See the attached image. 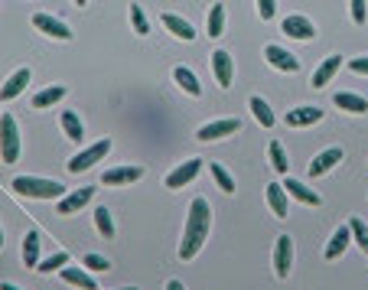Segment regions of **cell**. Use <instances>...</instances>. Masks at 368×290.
<instances>
[{
	"instance_id": "cell-1",
	"label": "cell",
	"mask_w": 368,
	"mask_h": 290,
	"mask_svg": "<svg viewBox=\"0 0 368 290\" xmlns=\"http://www.w3.org/2000/svg\"><path fill=\"white\" fill-rule=\"evenodd\" d=\"M208 228H212V209H208L206 199H192L189 216H186V232H183V244H180L183 261H189V258L199 254V248H202L208 238Z\"/></svg>"
},
{
	"instance_id": "cell-2",
	"label": "cell",
	"mask_w": 368,
	"mask_h": 290,
	"mask_svg": "<svg viewBox=\"0 0 368 290\" xmlns=\"http://www.w3.org/2000/svg\"><path fill=\"white\" fill-rule=\"evenodd\" d=\"M13 193L29 199H62L66 186L59 179H39V177H17L13 179Z\"/></svg>"
},
{
	"instance_id": "cell-3",
	"label": "cell",
	"mask_w": 368,
	"mask_h": 290,
	"mask_svg": "<svg viewBox=\"0 0 368 290\" xmlns=\"http://www.w3.org/2000/svg\"><path fill=\"white\" fill-rule=\"evenodd\" d=\"M0 157H3V163L20 160V127L13 114H0Z\"/></svg>"
},
{
	"instance_id": "cell-4",
	"label": "cell",
	"mask_w": 368,
	"mask_h": 290,
	"mask_svg": "<svg viewBox=\"0 0 368 290\" xmlns=\"http://www.w3.org/2000/svg\"><path fill=\"white\" fill-rule=\"evenodd\" d=\"M108 150H111V141H98V144H92V147H85L82 153H76V157L69 160V173H82V170L94 167Z\"/></svg>"
},
{
	"instance_id": "cell-5",
	"label": "cell",
	"mask_w": 368,
	"mask_h": 290,
	"mask_svg": "<svg viewBox=\"0 0 368 290\" xmlns=\"http://www.w3.org/2000/svg\"><path fill=\"white\" fill-rule=\"evenodd\" d=\"M290 264H293V242H290V235H281L274 244V271L281 281L290 277Z\"/></svg>"
},
{
	"instance_id": "cell-6",
	"label": "cell",
	"mask_w": 368,
	"mask_h": 290,
	"mask_svg": "<svg viewBox=\"0 0 368 290\" xmlns=\"http://www.w3.org/2000/svg\"><path fill=\"white\" fill-rule=\"evenodd\" d=\"M238 131V121L235 118H225V121H212V124H206V127H199V141L202 144H208V141H222V137H232V134Z\"/></svg>"
},
{
	"instance_id": "cell-7",
	"label": "cell",
	"mask_w": 368,
	"mask_h": 290,
	"mask_svg": "<svg viewBox=\"0 0 368 290\" xmlns=\"http://www.w3.org/2000/svg\"><path fill=\"white\" fill-rule=\"evenodd\" d=\"M143 177V167H114L101 173L104 186H127V183H137Z\"/></svg>"
},
{
	"instance_id": "cell-8",
	"label": "cell",
	"mask_w": 368,
	"mask_h": 290,
	"mask_svg": "<svg viewBox=\"0 0 368 290\" xmlns=\"http://www.w3.org/2000/svg\"><path fill=\"white\" fill-rule=\"evenodd\" d=\"M92 196H94V186L76 189V193H69V196L59 199V212H62V216H76L78 209H85L88 202H92Z\"/></svg>"
},
{
	"instance_id": "cell-9",
	"label": "cell",
	"mask_w": 368,
	"mask_h": 290,
	"mask_svg": "<svg viewBox=\"0 0 368 290\" xmlns=\"http://www.w3.org/2000/svg\"><path fill=\"white\" fill-rule=\"evenodd\" d=\"M33 27L43 29V33H46V36H52V39H62V43H66V39H72V29H69L62 20L49 17V13H36V17H33Z\"/></svg>"
},
{
	"instance_id": "cell-10",
	"label": "cell",
	"mask_w": 368,
	"mask_h": 290,
	"mask_svg": "<svg viewBox=\"0 0 368 290\" xmlns=\"http://www.w3.org/2000/svg\"><path fill=\"white\" fill-rule=\"evenodd\" d=\"M199 170H202V160H196V157L186 160L183 167H176L170 177H167V186H170V189H183L186 183H192V179L199 177Z\"/></svg>"
},
{
	"instance_id": "cell-11",
	"label": "cell",
	"mask_w": 368,
	"mask_h": 290,
	"mask_svg": "<svg viewBox=\"0 0 368 290\" xmlns=\"http://www.w3.org/2000/svg\"><path fill=\"white\" fill-rule=\"evenodd\" d=\"M323 121V111L316 104H300L287 111V127H310V124H320Z\"/></svg>"
},
{
	"instance_id": "cell-12",
	"label": "cell",
	"mask_w": 368,
	"mask_h": 290,
	"mask_svg": "<svg viewBox=\"0 0 368 290\" xmlns=\"http://www.w3.org/2000/svg\"><path fill=\"white\" fill-rule=\"evenodd\" d=\"M264 59H267V62H271L274 69H281V72H290V75L300 69L297 56H293V53H287L283 46H267V49H264Z\"/></svg>"
},
{
	"instance_id": "cell-13",
	"label": "cell",
	"mask_w": 368,
	"mask_h": 290,
	"mask_svg": "<svg viewBox=\"0 0 368 290\" xmlns=\"http://www.w3.org/2000/svg\"><path fill=\"white\" fill-rule=\"evenodd\" d=\"M27 85H29V69H17V72L3 82V88H0V102H13L17 95H23Z\"/></svg>"
},
{
	"instance_id": "cell-14",
	"label": "cell",
	"mask_w": 368,
	"mask_h": 290,
	"mask_svg": "<svg viewBox=\"0 0 368 290\" xmlns=\"http://www.w3.org/2000/svg\"><path fill=\"white\" fill-rule=\"evenodd\" d=\"M283 193H290L297 202H303V206H320L323 199H320V193H313V189H306L300 183V179H293V177H287L283 179Z\"/></svg>"
},
{
	"instance_id": "cell-15",
	"label": "cell",
	"mask_w": 368,
	"mask_h": 290,
	"mask_svg": "<svg viewBox=\"0 0 368 290\" xmlns=\"http://www.w3.org/2000/svg\"><path fill=\"white\" fill-rule=\"evenodd\" d=\"M342 160V150L339 147H330V150H323L320 157H313L310 160V177H323V173H330L336 163Z\"/></svg>"
},
{
	"instance_id": "cell-16",
	"label": "cell",
	"mask_w": 368,
	"mask_h": 290,
	"mask_svg": "<svg viewBox=\"0 0 368 290\" xmlns=\"http://www.w3.org/2000/svg\"><path fill=\"white\" fill-rule=\"evenodd\" d=\"M283 33L293 39H313L316 36V27L306 17H287L283 20Z\"/></svg>"
},
{
	"instance_id": "cell-17",
	"label": "cell",
	"mask_w": 368,
	"mask_h": 290,
	"mask_svg": "<svg viewBox=\"0 0 368 290\" xmlns=\"http://www.w3.org/2000/svg\"><path fill=\"white\" fill-rule=\"evenodd\" d=\"M349 242H352V228L349 225H339L336 232H332V238H330V244H326V258L330 261H336L346 248H349Z\"/></svg>"
},
{
	"instance_id": "cell-18",
	"label": "cell",
	"mask_w": 368,
	"mask_h": 290,
	"mask_svg": "<svg viewBox=\"0 0 368 290\" xmlns=\"http://www.w3.org/2000/svg\"><path fill=\"white\" fill-rule=\"evenodd\" d=\"M342 69V56H330V59H323L320 62V69H316V72H313V88H323V85H330V78L336 72H339Z\"/></svg>"
},
{
	"instance_id": "cell-19",
	"label": "cell",
	"mask_w": 368,
	"mask_h": 290,
	"mask_svg": "<svg viewBox=\"0 0 368 290\" xmlns=\"http://www.w3.org/2000/svg\"><path fill=\"white\" fill-rule=\"evenodd\" d=\"M212 69H215V82L222 85V88H228V85H232V56H228L225 49L212 53Z\"/></svg>"
},
{
	"instance_id": "cell-20",
	"label": "cell",
	"mask_w": 368,
	"mask_h": 290,
	"mask_svg": "<svg viewBox=\"0 0 368 290\" xmlns=\"http://www.w3.org/2000/svg\"><path fill=\"white\" fill-rule=\"evenodd\" d=\"M163 27L170 29L173 36H180V39H196V29H192V23L183 17H176V13H163Z\"/></svg>"
},
{
	"instance_id": "cell-21",
	"label": "cell",
	"mask_w": 368,
	"mask_h": 290,
	"mask_svg": "<svg viewBox=\"0 0 368 290\" xmlns=\"http://www.w3.org/2000/svg\"><path fill=\"white\" fill-rule=\"evenodd\" d=\"M332 102H336V108L352 111V114H365L368 111L365 98H362V95H352V92H336V95H332Z\"/></svg>"
},
{
	"instance_id": "cell-22",
	"label": "cell",
	"mask_w": 368,
	"mask_h": 290,
	"mask_svg": "<svg viewBox=\"0 0 368 290\" xmlns=\"http://www.w3.org/2000/svg\"><path fill=\"white\" fill-rule=\"evenodd\" d=\"M62 281L66 284H76V287H82V290H98V284H94V277L88 271H82V268H62Z\"/></svg>"
},
{
	"instance_id": "cell-23",
	"label": "cell",
	"mask_w": 368,
	"mask_h": 290,
	"mask_svg": "<svg viewBox=\"0 0 368 290\" xmlns=\"http://www.w3.org/2000/svg\"><path fill=\"white\" fill-rule=\"evenodd\" d=\"M267 206L274 212L277 219H287V193H283L281 183H271L267 186Z\"/></svg>"
},
{
	"instance_id": "cell-24",
	"label": "cell",
	"mask_w": 368,
	"mask_h": 290,
	"mask_svg": "<svg viewBox=\"0 0 368 290\" xmlns=\"http://www.w3.org/2000/svg\"><path fill=\"white\" fill-rule=\"evenodd\" d=\"M173 78H176V85H180L186 95H192V98H199L202 95V88H199V78L192 72H189L186 66H180V69H173Z\"/></svg>"
},
{
	"instance_id": "cell-25",
	"label": "cell",
	"mask_w": 368,
	"mask_h": 290,
	"mask_svg": "<svg viewBox=\"0 0 368 290\" xmlns=\"http://www.w3.org/2000/svg\"><path fill=\"white\" fill-rule=\"evenodd\" d=\"M62 98H66V88H62V85H49V88L33 95V108H49V104L62 102Z\"/></svg>"
},
{
	"instance_id": "cell-26",
	"label": "cell",
	"mask_w": 368,
	"mask_h": 290,
	"mask_svg": "<svg viewBox=\"0 0 368 290\" xmlns=\"http://www.w3.org/2000/svg\"><path fill=\"white\" fill-rule=\"evenodd\" d=\"M23 264L27 268H39V235L36 232H27V238H23Z\"/></svg>"
},
{
	"instance_id": "cell-27",
	"label": "cell",
	"mask_w": 368,
	"mask_h": 290,
	"mask_svg": "<svg viewBox=\"0 0 368 290\" xmlns=\"http://www.w3.org/2000/svg\"><path fill=\"white\" fill-rule=\"evenodd\" d=\"M251 114H255L257 118V124H261V127H274V111H271V104L264 102V98H251Z\"/></svg>"
},
{
	"instance_id": "cell-28",
	"label": "cell",
	"mask_w": 368,
	"mask_h": 290,
	"mask_svg": "<svg viewBox=\"0 0 368 290\" xmlns=\"http://www.w3.org/2000/svg\"><path fill=\"white\" fill-rule=\"evenodd\" d=\"M94 225H98V235H101V238H114V219H111V212H108V206L94 209Z\"/></svg>"
},
{
	"instance_id": "cell-29",
	"label": "cell",
	"mask_w": 368,
	"mask_h": 290,
	"mask_svg": "<svg viewBox=\"0 0 368 290\" xmlns=\"http://www.w3.org/2000/svg\"><path fill=\"white\" fill-rule=\"evenodd\" d=\"M62 131H66L69 141H82V121H78L76 111H62Z\"/></svg>"
},
{
	"instance_id": "cell-30",
	"label": "cell",
	"mask_w": 368,
	"mask_h": 290,
	"mask_svg": "<svg viewBox=\"0 0 368 290\" xmlns=\"http://www.w3.org/2000/svg\"><path fill=\"white\" fill-rule=\"evenodd\" d=\"M208 170H212V179L218 183V189H222V193H235V179H232V173H228L222 163H212Z\"/></svg>"
},
{
	"instance_id": "cell-31",
	"label": "cell",
	"mask_w": 368,
	"mask_h": 290,
	"mask_svg": "<svg viewBox=\"0 0 368 290\" xmlns=\"http://www.w3.org/2000/svg\"><path fill=\"white\" fill-rule=\"evenodd\" d=\"M222 29H225V7L215 4L208 13V36H222Z\"/></svg>"
},
{
	"instance_id": "cell-32",
	"label": "cell",
	"mask_w": 368,
	"mask_h": 290,
	"mask_svg": "<svg viewBox=\"0 0 368 290\" xmlns=\"http://www.w3.org/2000/svg\"><path fill=\"white\" fill-rule=\"evenodd\" d=\"M62 268H69V251H56L52 258H46V261H39V271H43V274L62 271Z\"/></svg>"
},
{
	"instance_id": "cell-33",
	"label": "cell",
	"mask_w": 368,
	"mask_h": 290,
	"mask_svg": "<svg viewBox=\"0 0 368 290\" xmlns=\"http://www.w3.org/2000/svg\"><path fill=\"white\" fill-rule=\"evenodd\" d=\"M271 163H274L277 173H290V160H287V153H283V144L281 141L271 144Z\"/></svg>"
},
{
	"instance_id": "cell-34",
	"label": "cell",
	"mask_w": 368,
	"mask_h": 290,
	"mask_svg": "<svg viewBox=\"0 0 368 290\" xmlns=\"http://www.w3.org/2000/svg\"><path fill=\"white\" fill-rule=\"evenodd\" d=\"M349 228H352V238L359 242V248L368 254V225L362 222V219H355V216H352V219H349Z\"/></svg>"
},
{
	"instance_id": "cell-35",
	"label": "cell",
	"mask_w": 368,
	"mask_h": 290,
	"mask_svg": "<svg viewBox=\"0 0 368 290\" xmlns=\"http://www.w3.org/2000/svg\"><path fill=\"white\" fill-rule=\"evenodd\" d=\"M131 23H134V29H137L141 36H147V33H150V23H147V17H143V10L137 7V4L131 7Z\"/></svg>"
},
{
	"instance_id": "cell-36",
	"label": "cell",
	"mask_w": 368,
	"mask_h": 290,
	"mask_svg": "<svg viewBox=\"0 0 368 290\" xmlns=\"http://www.w3.org/2000/svg\"><path fill=\"white\" fill-rule=\"evenodd\" d=\"M85 268L88 271H111V261L101 254H85Z\"/></svg>"
},
{
	"instance_id": "cell-37",
	"label": "cell",
	"mask_w": 368,
	"mask_h": 290,
	"mask_svg": "<svg viewBox=\"0 0 368 290\" xmlns=\"http://www.w3.org/2000/svg\"><path fill=\"white\" fill-rule=\"evenodd\" d=\"M349 10H352V20H355V23H365L368 20V4L365 0H352Z\"/></svg>"
},
{
	"instance_id": "cell-38",
	"label": "cell",
	"mask_w": 368,
	"mask_h": 290,
	"mask_svg": "<svg viewBox=\"0 0 368 290\" xmlns=\"http://www.w3.org/2000/svg\"><path fill=\"white\" fill-rule=\"evenodd\" d=\"M274 0H257V13H261V17H264V20H271V17H274Z\"/></svg>"
},
{
	"instance_id": "cell-39",
	"label": "cell",
	"mask_w": 368,
	"mask_h": 290,
	"mask_svg": "<svg viewBox=\"0 0 368 290\" xmlns=\"http://www.w3.org/2000/svg\"><path fill=\"white\" fill-rule=\"evenodd\" d=\"M349 69L359 75H368V56H359V59H349Z\"/></svg>"
},
{
	"instance_id": "cell-40",
	"label": "cell",
	"mask_w": 368,
	"mask_h": 290,
	"mask_svg": "<svg viewBox=\"0 0 368 290\" xmlns=\"http://www.w3.org/2000/svg\"><path fill=\"white\" fill-rule=\"evenodd\" d=\"M167 290H186V284H183V281H170V284H167Z\"/></svg>"
},
{
	"instance_id": "cell-41",
	"label": "cell",
	"mask_w": 368,
	"mask_h": 290,
	"mask_svg": "<svg viewBox=\"0 0 368 290\" xmlns=\"http://www.w3.org/2000/svg\"><path fill=\"white\" fill-rule=\"evenodd\" d=\"M0 290H20L17 284H0Z\"/></svg>"
},
{
	"instance_id": "cell-42",
	"label": "cell",
	"mask_w": 368,
	"mask_h": 290,
	"mask_svg": "<svg viewBox=\"0 0 368 290\" xmlns=\"http://www.w3.org/2000/svg\"><path fill=\"white\" fill-rule=\"evenodd\" d=\"M0 248H3V228H0Z\"/></svg>"
},
{
	"instance_id": "cell-43",
	"label": "cell",
	"mask_w": 368,
	"mask_h": 290,
	"mask_svg": "<svg viewBox=\"0 0 368 290\" xmlns=\"http://www.w3.org/2000/svg\"><path fill=\"white\" fill-rule=\"evenodd\" d=\"M118 290H141V287H118Z\"/></svg>"
}]
</instances>
